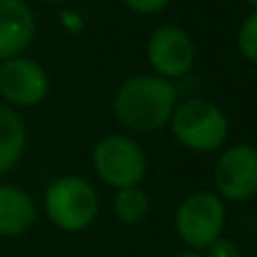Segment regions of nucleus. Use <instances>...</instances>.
<instances>
[{
	"label": "nucleus",
	"instance_id": "nucleus-1",
	"mask_svg": "<svg viewBox=\"0 0 257 257\" xmlns=\"http://www.w3.org/2000/svg\"><path fill=\"white\" fill-rule=\"evenodd\" d=\"M178 91L160 75H135L116 89L112 109L116 121L132 132H157L171 121Z\"/></svg>",
	"mask_w": 257,
	"mask_h": 257
},
{
	"label": "nucleus",
	"instance_id": "nucleus-2",
	"mask_svg": "<svg viewBox=\"0 0 257 257\" xmlns=\"http://www.w3.org/2000/svg\"><path fill=\"white\" fill-rule=\"evenodd\" d=\"M169 125L175 141L194 153L218 151L230 135V121L225 112L205 98H187L178 102Z\"/></svg>",
	"mask_w": 257,
	"mask_h": 257
},
{
	"label": "nucleus",
	"instance_id": "nucleus-3",
	"mask_svg": "<svg viewBox=\"0 0 257 257\" xmlns=\"http://www.w3.org/2000/svg\"><path fill=\"white\" fill-rule=\"evenodd\" d=\"M98 194L87 178L62 175L55 178L44 194L48 221L64 232H82L98 216Z\"/></svg>",
	"mask_w": 257,
	"mask_h": 257
},
{
	"label": "nucleus",
	"instance_id": "nucleus-4",
	"mask_svg": "<svg viewBox=\"0 0 257 257\" xmlns=\"http://www.w3.org/2000/svg\"><path fill=\"white\" fill-rule=\"evenodd\" d=\"M93 169L107 187H139L148 171L144 148L130 135H107L93 146Z\"/></svg>",
	"mask_w": 257,
	"mask_h": 257
},
{
	"label": "nucleus",
	"instance_id": "nucleus-5",
	"mask_svg": "<svg viewBox=\"0 0 257 257\" xmlns=\"http://www.w3.org/2000/svg\"><path fill=\"white\" fill-rule=\"evenodd\" d=\"M225 200L214 191H194L175 209V232L191 250L203 252L212 241L223 237Z\"/></svg>",
	"mask_w": 257,
	"mask_h": 257
},
{
	"label": "nucleus",
	"instance_id": "nucleus-6",
	"mask_svg": "<svg viewBox=\"0 0 257 257\" xmlns=\"http://www.w3.org/2000/svg\"><path fill=\"white\" fill-rule=\"evenodd\" d=\"M214 194L228 203H246L257 196V148L250 144L230 146L214 166Z\"/></svg>",
	"mask_w": 257,
	"mask_h": 257
},
{
	"label": "nucleus",
	"instance_id": "nucleus-7",
	"mask_svg": "<svg viewBox=\"0 0 257 257\" xmlns=\"http://www.w3.org/2000/svg\"><path fill=\"white\" fill-rule=\"evenodd\" d=\"M146 55H148V64L155 71V75L173 82L178 78H185L194 68L196 46L185 28L160 25L148 37Z\"/></svg>",
	"mask_w": 257,
	"mask_h": 257
},
{
	"label": "nucleus",
	"instance_id": "nucleus-8",
	"mask_svg": "<svg viewBox=\"0 0 257 257\" xmlns=\"http://www.w3.org/2000/svg\"><path fill=\"white\" fill-rule=\"evenodd\" d=\"M50 78L39 62L14 57L0 62V98L10 107H34L46 100Z\"/></svg>",
	"mask_w": 257,
	"mask_h": 257
},
{
	"label": "nucleus",
	"instance_id": "nucleus-9",
	"mask_svg": "<svg viewBox=\"0 0 257 257\" xmlns=\"http://www.w3.org/2000/svg\"><path fill=\"white\" fill-rule=\"evenodd\" d=\"M37 32V16L25 0H0V62L28 50Z\"/></svg>",
	"mask_w": 257,
	"mask_h": 257
},
{
	"label": "nucleus",
	"instance_id": "nucleus-10",
	"mask_svg": "<svg viewBox=\"0 0 257 257\" xmlns=\"http://www.w3.org/2000/svg\"><path fill=\"white\" fill-rule=\"evenodd\" d=\"M37 221V203L28 191L0 185V237H21Z\"/></svg>",
	"mask_w": 257,
	"mask_h": 257
},
{
	"label": "nucleus",
	"instance_id": "nucleus-11",
	"mask_svg": "<svg viewBox=\"0 0 257 257\" xmlns=\"http://www.w3.org/2000/svg\"><path fill=\"white\" fill-rule=\"evenodd\" d=\"M28 130L25 121L14 107L0 100V173L12 171L25 153Z\"/></svg>",
	"mask_w": 257,
	"mask_h": 257
},
{
	"label": "nucleus",
	"instance_id": "nucleus-12",
	"mask_svg": "<svg viewBox=\"0 0 257 257\" xmlns=\"http://www.w3.org/2000/svg\"><path fill=\"white\" fill-rule=\"evenodd\" d=\"M114 212L118 221L125 225H139L146 221L151 212V200L141 187H127V189H116L114 196Z\"/></svg>",
	"mask_w": 257,
	"mask_h": 257
},
{
	"label": "nucleus",
	"instance_id": "nucleus-13",
	"mask_svg": "<svg viewBox=\"0 0 257 257\" xmlns=\"http://www.w3.org/2000/svg\"><path fill=\"white\" fill-rule=\"evenodd\" d=\"M237 48L243 59L257 64V10L241 21L237 30Z\"/></svg>",
	"mask_w": 257,
	"mask_h": 257
},
{
	"label": "nucleus",
	"instance_id": "nucleus-14",
	"mask_svg": "<svg viewBox=\"0 0 257 257\" xmlns=\"http://www.w3.org/2000/svg\"><path fill=\"white\" fill-rule=\"evenodd\" d=\"M203 257H241V250H239V246L232 239L218 237L216 241H212L203 250Z\"/></svg>",
	"mask_w": 257,
	"mask_h": 257
},
{
	"label": "nucleus",
	"instance_id": "nucleus-15",
	"mask_svg": "<svg viewBox=\"0 0 257 257\" xmlns=\"http://www.w3.org/2000/svg\"><path fill=\"white\" fill-rule=\"evenodd\" d=\"M127 10L137 12V14H157L162 12L171 0H123Z\"/></svg>",
	"mask_w": 257,
	"mask_h": 257
},
{
	"label": "nucleus",
	"instance_id": "nucleus-16",
	"mask_svg": "<svg viewBox=\"0 0 257 257\" xmlns=\"http://www.w3.org/2000/svg\"><path fill=\"white\" fill-rule=\"evenodd\" d=\"M175 257H203V252H196V250H187V252H180Z\"/></svg>",
	"mask_w": 257,
	"mask_h": 257
},
{
	"label": "nucleus",
	"instance_id": "nucleus-17",
	"mask_svg": "<svg viewBox=\"0 0 257 257\" xmlns=\"http://www.w3.org/2000/svg\"><path fill=\"white\" fill-rule=\"evenodd\" d=\"M39 3H46V5H57V3H64V0H39Z\"/></svg>",
	"mask_w": 257,
	"mask_h": 257
},
{
	"label": "nucleus",
	"instance_id": "nucleus-18",
	"mask_svg": "<svg viewBox=\"0 0 257 257\" xmlns=\"http://www.w3.org/2000/svg\"><path fill=\"white\" fill-rule=\"evenodd\" d=\"M243 3H248V5H252L257 10V0H243Z\"/></svg>",
	"mask_w": 257,
	"mask_h": 257
}]
</instances>
